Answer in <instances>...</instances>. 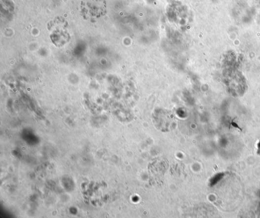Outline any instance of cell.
Here are the masks:
<instances>
[{
  "label": "cell",
  "mask_w": 260,
  "mask_h": 218,
  "mask_svg": "<svg viewBox=\"0 0 260 218\" xmlns=\"http://www.w3.org/2000/svg\"><path fill=\"white\" fill-rule=\"evenodd\" d=\"M80 12L86 20H95L107 13L105 0H81Z\"/></svg>",
  "instance_id": "6da1fadb"
},
{
  "label": "cell",
  "mask_w": 260,
  "mask_h": 218,
  "mask_svg": "<svg viewBox=\"0 0 260 218\" xmlns=\"http://www.w3.org/2000/svg\"><path fill=\"white\" fill-rule=\"evenodd\" d=\"M51 26V38L57 46H62L68 42L69 34L66 31L65 21L57 18Z\"/></svg>",
  "instance_id": "7a4b0ae2"
},
{
  "label": "cell",
  "mask_w": 260,
  "mask_h": 218,
  "mask_svg": "<svg viewBox=\"0 0 260 218\" xmlns=\"http://www.w3.org/2000/svg\"><path fill=\"white\" fill-rule=\"evenodd\" d=\"M258 152H260V143L258 144Z\"/></svg>",
  "instance_id": "3957f363"
}]
</instances>
